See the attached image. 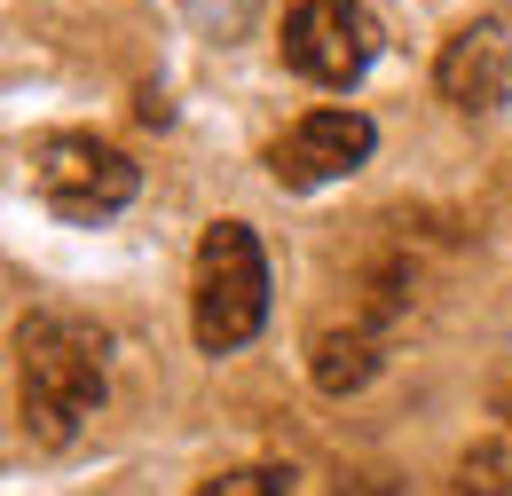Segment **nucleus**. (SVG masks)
Masks as SVG:
<instances>
[{"label":"nucleus","instance_id":"obj_9","mask_svg":"<svg viewBox=\"0 0 512 496\" xmlns=\"http://www.w3.org/2000/svg\"><path fill=\"white\" fill-rule=\"evenodd\" d=\"M197 496H292V473L284 465H237V473L197 481Z\"/></svg>","mask_w":512,"mask_h":496},{"label":"nucleus","instance_id":"obj_1","mask_svg":"<svg viewBox=\"0 0 512 496\" xmlns=\"http://www.w3.org/2000/svg\"><path fill=\"white\" fill-rule=\"evenodd\" d=\"M103 410V331L79 315H24L16 323V418L32 449H71Z\"/></svg>","mask_w":512,"mask_h":496},{"label":"nucleus","instance_id":"obj_6","mask_svg":"<svg viewBox=\"0 0 512 496\" xmlns=\"http://www.w3.org/2000/svg\"><path fill=\"white\" fill-rule=\"evenodd\" d=\"M434 87H442V103L457 111H497L512 87V32L505 16H473V24H457L442 40V56H434Z\"/></svg>","mask_w":512,"mask_h":496},{"label":"nucleus","instance_id":"obj_2","mask_svg":"<svg viewBox=\"0 0 512 496\" xmlns=\"http://www.w3.org/2000/svg\"><path fill=\"white\" fill-rule=\"evenodd\" d=\"M268 323V252L245 221H213L190 260V339L205 355L253 347Z\"/></svg>","mask_w":512,"mask_h":496},{"label":"nucleus","instance_id":"obj_7","mask_svg":"<svg viewBox=\"0 0 512 496\" xmlns=\"http://www.w3.org/2000/svg\"><path fill=\"white\" fill-rule=\"evenodd\" d=\"M379 371H386V323H371V315L331 323V331H316V347H308V378H316V394H331V402L363 394Z\"/></svg>","mask_w":512,"mask_h":496},{"label":"nucleus","instance_id":"obj_10","mask_svg":"<svg viewBox=\"0 0 512 496\" xmlns=\"http://www.w3.org/2000/svg\"><path fill=\"white\" fill-rule=\"evenodd\" d=\"M489 410H497V418L512 426V378H497V394H489Z\"/></svg>","mask_w":512,"mask_h":496},{"label":"nucleus","instance_id":"obj_8","mask_svg":"<svg viewBox=\"0 0 512 496\" xmlns=\"http://www.w3.org/2000/svg\"><path fill=\"white\" fill-rule=\"evenodd\" d=\"M457 496H512V449L505 441H473L457 457Z\"/></svg>","mask_w":512,"mask_h":496},{"label":"nucleus","instance_id":"obj_3","mask_svg":"<svg viewBox=\"0 0 512 496\" xmlns=\"http://www.w3.org/2000/svg\"><path fill=\"white\" fill-rule=\"evenodd\" d=\"M24 174H32V197L56 213V221H79V229H95V221H111V213H127L134 189H142V166H134L119 142H103V134H32L24 142Z\"/></svg>","mask_w":512,"mask_h":496},{"label":"nucleus","instance_id":"obj_4","mask_svg":"<svg viewBox=\"0 0 512 496\" xmlns=\"http://www.w3.org/2000/svg\"><path fill=\"white\" fill-rule=\"evenodd\" d=\"M276 48H284V71H300L308 87L347 95L379 63V24H371L363 0H292Z\"/></svg>","mask_w":512,"mask_h":496},{"label":"nucleus","instance_id":"obj_5","mask_svg":"<svg viewBox=\"0 0 512 496\" xmlns=\"http://www.w3.org/2000/svg\"><path fill=\"white\" fill-rule=\"evenodd\" d=\"M371 150H379V126L347 103H331V111H308V119L284 126V142L268 150V174L284 189H323V182H347Z\"/></svg>","mask_w":512,"mask_h":496}]
</instances>
